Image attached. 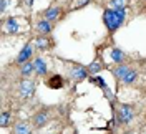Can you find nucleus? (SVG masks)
Masks as SVG:
<instances>
[{"label": "nucleus", "mask_w": 146, "mask_h": 134, "mask_svg": "<svg viewBox=\"0 0 146 134\" xmlns=\"http://www.w3.org/2000/svg\"><path fill=\"white\" fill-rule=\"evenodd\" d=\"M36 32L40 33V35H48V33H52V30H53V25H52V22H48L45 18H42V20H38L36 22Z\"/></svg>", "instance_id": "obj_7"}, {"label": "nucleus", "mask_w": 146, "mask_h": 134, "mask_svg": "<svg viewBox=\"0 0 146 134\" xmlns=\"http://www.w3.org/2000/svg\"><path fill=\"white\" fill-rule=\"evenodd\" d=\"M128 71H129V66H126V65H119L116 68H113V75H115V78L119 80V81H123V78L126 76Z\"/></svg>", "instance_id": "obj_13"}, {"label": "nucleus", "mask_w": 146, "mask_h": 134, "mask_svg": "<svg viewBox=\"0 0 146 134\" xmlns=\"http://www.w3.org/2000/svg\"><path fill=\"white\" fill-rule=\"evenodd\" d=\"M33 66H35V73L38 76H45L46 71H48V65H46V61L42 56H38V58L33 60Z\"/></svg>", "instance_id": "obj_9"}, {"label": "nucleus", "mask_w": 146, "mask_h": 134, "mask_svg": "<svg viewBox=\"0 0 146 134\" xmlns=\"http://www.w3.org/2000/svg\"><path fill=\"white\" fill-rule=\"evenodd\" d=\"M15 134H32V127H30L28 123L20 121V123L15 126Z\"/></svg>", "instance_id": "obj_15"}, {"label": "nucleus", "mask_w": 146, "mask_h": 134, "mask_svg": "<svg viewBox=\"0 0 146 134\" xmlns=\"http://www.w3.org/2000/svg\"><path fill=\"white\" fill-rule=\"evenodd\" d=\"M91 83H95V84H98V86H100L101 89H103V91H105V94H106V98L110 99V101H111V99H113V94H111V91H110V88L108 86H106V83H105V80H101L100 76H91Z\"/></svg>", "instance_id": "obj_11"}, {"label": "nucleus", "mask_w": 146, "mask_h": 134, "mask_svg": "<svg viewBox=\"0 0 146 134\" xmlns=\"http://www.w3.org/2000/svg\"><path fill=\"white\" fill-rule=\"evenodd\" d=\"M35 45H36V48L38 50H48L50 46H52V40H48L46 36H38L36 38V42H35Z\"/></svg>", "instance_id": "obj_14"}, {"label": "nucleus", "mask_w": 146, "mask_h": 134, "mask_svg": "<svg viewBox=\"0 0 146 134\" xmlns=\"http://www.w3.org/2000/svg\"><path fill=\"white\" fill-rule=\"evenodd\" d=\"M126 18V10H115V9H106L103 12V22L108 28V32H116L123 22Z\"/></svg>", "instance_id": "obj_1"}, {"label": "nucleus", "mask_w": 146, "mask_h": 134, "mask_svg": "<svg viewBox=\"0 0 146 134\" xmlns=\"http://www.w3.org/2000/svg\"><path fill=\"white\" fill-rule=\"evenodd\" d=\"M136 71H135V70H133V68H129V71L126 73V76H125V78H123V83H125V84H131V83H135V80H136Z\"/></svg>", "instance_id": "obj_17"}, {"label": "nucleus", "mask_w": 146, "mask_h": 134, "mask_svg": "<svg viewBox=\"0 0 146 134\" xmlns=\"http://www.w3.org/2000/svg\"><path fill=\"white\" fill-rule=\"evenodd\" d=\"M123 134H135V133H129V131H128V133H123Z\"/></svg>", "instance_id": "obj_25"}, {"label": "nucleus", "mask_w": 146, "mask_h": 134, "mask_svg": "<svg viewBox=\"0 0 146 134\" xmlns=\"http://www.w3.org/2000/svg\"><path fill=\"white\" fill-rule=\"evenodd\" d=\"M20 2L25 9H32V5H33V0H20Z\"/></svg>", "instance_id": "obj_24"}, {"label": "nucleus", "mask_w": 146, "mask_h": 134, "mask_svg": "<svg viewBox=\"0 0 146 134\" xmlns=\"http://www.w3.org/2000/svg\"><path fill=\"white\" fill-rule=\"evenodd\" d=\"M33 91H35V81H32L30 78L23 80L20 83V86H18V94L25 99L30 98V96L33 94Z\"/></svg>", "instance_id": "obj_4"}, {"label": "nucleus", "mask_w": 146, "mask_h": 134, "mask_svg": "<svg viewBox=\"0 0 146 134\" xmlns=\"http://www.w3.org/2000/svg\"><path fill=\"white\" fill-rule=\"evenodd\" d=\"M46 86L52 89H60L63 88V78L60 76V75H53L52 78H48V81H46Z\"/></svg>", "instance_id": "obj_12"}, {"label": "nucleus", "mask_w": 146, "mask_h": 134, "mask_svg": "<svg viewBox=\"0 0 146 134\" xmlns=\"http://www.w3.org/2000/svg\"><path fill=\"white\" fill-rule=\"evenodd\" d=\"M42 15H43L45 20H48V22H52V23H53L55 20H58V17L62 15V9H60V7H48Z\"/></svg>", "instance_id": "obj_8"}, {"label": "nucleus", "mask_w": 146, "mask_h": 134, "mask_svg": "<svg viewBox=\"0 0 146 134\" xmlns=\"http://www.w3.org/2000/svg\"><path fill=\"white\" fill-rule=\"evenodd\" d=\"M9 123H10V113L9 111H3L2 113V127H5V126H9Z\"/></svg>", "instance_id": "obj_21"}, {"label": "nucleus", "mask_w": 146, "mask_h": 134, "mask_svg": "<svg viewBox=\"0 0 146 134\" xmlns=\"http://www.w3.org/2000/svg\"><path fill=\"white\" fill-rule=\"evenodd\" d=\"M91 0H75V9H82V7H85V5H88Z\"/></svg>", "instance_id": "obj_22"}, {"label": "nucleus", "mask_w": 146, "mask_h": 134, "mask_svg": "<svg viewBox=\"0 0 146 134\" xmlns=\"http://www.w3.org/2000/svg\"><path fill=\"white\" fill-rule=\"evenodd\" d=\"M33 55V48H32V45L30 43H25V46L20 50V53H18L17 56V63H20V65H25L27 63V60Z\"/></svg>", "instance_id": "obj_6"}, {"label": "nucleus", "mask_w": 146, "mask_h": 134, "mask_svg": "<svg viewBox=\"0 0 146 134\" xmlns=\"http://www.w3.org/2000/svg\"><path fill=\"white\" fill-rule=\"evenodd\" d=\"M101 70H103V68H101V65H100L98 61L91 63L90 66H88V71H90L91 75H93V73H98V71H101Z\"/></svg>", "instance_id": "obj_20"}, {"label": "nucleus", "mask_w": 146, "mask_h": 134, "mask_svg": "<svg viewBox=\"0 0 146 134\" xmlns=\"http://www.w3.org/2000/svg\"><path fill=\"white\" fill-rule=\"evenodd\" d=\"M48 119H50V117H48V113H46V111H38L35 116L32 117L35 127H43V126L48 123Z\"/></svg>", "instance_id": "obj_10"}, {"label": "nucleus", "mask_w": 146, "mask_h": 134, "mask_svg": "<svg viewBox=\"0 0 146 134\" xmlns=\"http://www.w3.org/2000/svg\"><path fill=\"white\" fill-rule=\"evenodd\" d=\"M10 0H0V13L3 15L5 12H7V7H9Z\"/></svg>", "instance_id": "obj_23"}, {"label": "nucleus", "mask_w": 146, "mask_h": 134, "mask_svg": "<svg viewBox=\"0 0 146 134\" xmlns=\"http://www.w3.org/2000/svg\"><path fill=\"white\" fill-rule=\"evenodd\" d=\"M111 60L113 61H116V63H121L123 60H125V55H123V51L119 50V48H111Z\"/></svg>", "instance_id": "obj_16"}, {"label": "nucleus", "mask_w": 146, "mask_h": 134, "mask_svg": "<svg viewBox=\"0 0 146 134\" xmlns=\"http://www.w3.org/2000/svg\"><path fill=\"white\" fill-rule=\"evenodd\" d=\"M2 28H3V33L15 35V33H18V32L23 28V25H22V22H20V18L18 17H9V18L3 20Z\"/></svg>", "instance_id": "obj_3"}, {"label": "nucleus", "mask_w": 146, "mask_h": 134, "mask_svg": "<svg viewBox=\"0 0 146 134\" xmlns=\"http://www.w3.org/2000/svg\"><path fill=\"white\" fill-rule=\"evenodd\" d=\"M68 71H70V76H72L75 81H82L88 76V70L83 68V66H80V65H70Z\"/></svg>", "instance_id": "obj_5"}, {"label": "nucleus", "mask_w": 146, "mask_h": 134, "mask_svg": "<svg viewBox=\"0 0 146 134\" xmlns=\"http://www.w3.org/2000/svg\"><path fill=\"white\" fill-rule=\"evenodd\" d=\"M110 5H111V9L115 10H125V0H110Z\"/></svg>", "instance_id": "obj_19"}, {"label": "nucleus", "mask_w": 146, "mask_h": 134, "mask_svg": "<svg viewBox=\"0 0 146 134\" xmlns=\"http://www.w3.org/2000/svg\"><path fill=\"white\" fill-rule=\"evenodd\" d=\"M116 117H118L119 124H129L131 119L135 117V109L129 104H119L118 111H116Z\"/></svg>", "instance_id": "obj_2"}, {"label": "nucleus", "mask_w": 146, "mask_h": 134, "mask_svg": "<svg viewBox=\"0 0 146 134\" xmlns=\"http://www.w3.org/2000/svg\"><path fill=\"white\" fill-rule=\"evenodd\" d=\"M20 71H22L23 76H30L32 73L35 71V66H33V63H25V65L22 66V70H20Z\"/></svg>", "instance_id": "obj_18"}]
</instances>
